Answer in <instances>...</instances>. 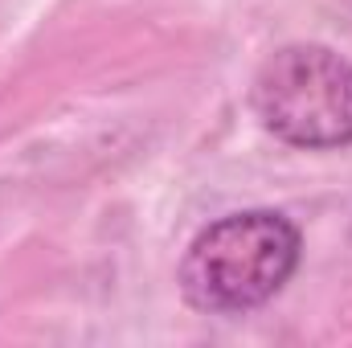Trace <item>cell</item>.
I'll return each instance as SVG.
<instances>
[{"label": "cell", "instance_id": "cell-1", "mask_svg": "<svg viewBox=\"0 0 352 348\" xmlns=\"http://www.w3.org/2000/svg\"><path fill=\"white\" fill-rule=\"evenodd\" d=\"M303 238L291 217L246 209L205 226L180 262V291L197 312L238 316L274 299L299 266Z\"/></svg>", "mask_w": 352, "mask_h": 348}, {"label": "cell", "instance_id": "cell-2", "mask_svg": "<svg viewBox=\"0 0 352 348\" xmlns=\"http://www.w3.org/2000/svg\"><path fill=\"white\" fill-rule=\"evenodd\" d=\"M263 127L307 152L352 144V62L328 45H287L270 54L250 90Z\"/></svg>", "mask_w": 352, "mask_h": 348}]
</instances>
